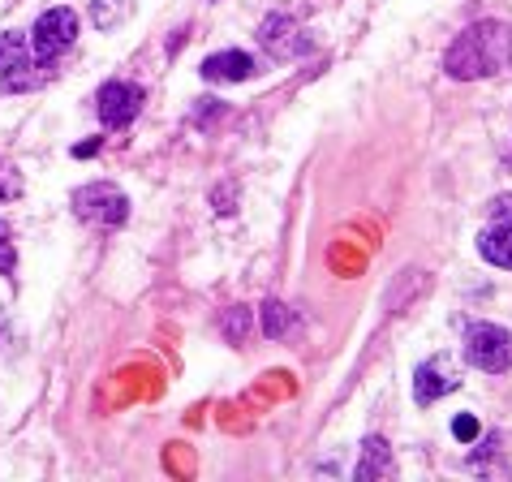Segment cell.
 Here are the masks:
<instances>
[{
    "mask_svg": "<svg viewBox=\"0 0 512 482\" xmlns=\"http://www.w3.org/2000/svg\"><path fill=\"white\" fill-rule=\"evenodd\" d=\"M512 48V39H508V26L504 22H474L469 31L457 35V44L448 48L444 56V69L457 82H478V78H491L495 69L504 65V56Z\"/></svg>",
    "mask_w": 512,
    "mask_h": 482,
    "instance_id": "obj_1",
    "label": "cell"
},
{
    "mask_svg": "<svg viewBox=\"0 0 512 482\" xmlns=\"http://www.w3.org/2000/svg\"><path fill=\"white\" fill-rule=\"evenodd\" d=\"M74 39H78V13H74V9H65V5L44 9V13H39V22H35V31H31L35 65H39V69H48L56 56L69 52V44H74Z\"/></svg>",
    "mask_w": 512,
    "mask_h": 482,
    "instance_id": "obj_2",
    "label": "cell"
},
{
    "mask_svg": "<svg viewBox=\"0 0 512 482\" xmlns=\"http://www.w3.org/2000/svg\"><path fill=\"white\" fill-rule=\"evenodd\" d=\"M465 362L487 375L512 371V332L495 328V323H469L465 332Z\"/></svg>",
    "mask_w": 512,
    "mask_h": 482,
    "instance_id": "obj_3",
    "label": "cell"
},
{
    "mask_svg": "<svg viewBox=\"0 0 512 482\" xmlns=\"http://www.w3.org/2000/svg\"><path fill=\"white\" fill-rule=\"evenodd\" d=\"M74 211L82 220H95V224L117 229V224L130 220V198H125L121 186H112V181H91V186H82L74 194Z\"/></svg>",
    "mask_w": 512,
    "mask_h": 482,
    "instance_id": "obj_4",
    "label": "cell"
},
{
    "mask_svg": "<svg viewBox=\"0 0 512 482\" xmlns=\"http://www.w3.org/2000/svg\"><path fill=\"white\" fill-rule=\"evenodd\" d=\"M31 69H39L31 44L18 31H5L0 35V82H5V91H31L35 87Z\"/></svg>",
    "mask_w": 512,
    "mask_h": 482,
    "instance_id": "obj_5",
    "label": "cell"
},
{
    "mask_svg": "<svg viewBox=\"0 0 512 482\" xmlns=\"http://www.w3.org/2000/svg\"><path fill=\"white\" fill-rule=\"evenodd\" d=\"M95 108H99V121H104L108 130H121V125H130L138 117L142 91L134 87V82L112 78V82H104V87L95 91Z\"/></svg>",
    "mask_w": 512,
    "mask_h": 482,
    "instance_id": "obj_6",
    "label": "cell"
},
{
    "mask_svg": "<svg viewBox=\"0 0 512 482\" xmlns=\"http://www.w3.org/2000/svg\"><path fill=\"white\" fill-rule=\"evenodd\" d=\"M457 388H461V379H457V371H452V362L444 358V353L431 358V362H422L418 375H414V401L418 405H435L439 396H448Z\"/></svg>",
    "mask_w": 512,
    "mask_h": 482,
    "instance_id": "obj_7",
    "label": "cell"
},
{
    "mask_svg": "<svg viewBox=\"0 0 512 482\" xmlns=\"http://www.w3.org/2000/svg\"><path fill=\"white\" fill-rule=\"evenodd\" d=\"M259 39H263V48H267V52L280 56V61H289V56H297V52H306V48H310L306 39H302V31H297V22H293V18H284V13H276V18H267V22H263Z\"/></svg>",
    "mask_w": 512,
    "mask_h": 482,
    "instance_id": "obj_8",
    "label": "cell"
},
{
    "mask_svg": "<svg viewBox=\"0 0 512 482\" xmlns=\"http://www.w3.org/2000/svg\"><path fill=\"white\" fill-rule=\"evenodd\" d=\"M198 74L207 82H246L254 74V61L246 52H216V56H207Z\"/></svg>",
    "mask_w": 512,
    "mask_h": 482,
    "instance_id": "obj_9",
    "label": "cell"
},
{
    "mask_svg": "<svg viewBox=\"0 0 512 482\" xmlns=\"http://www.w3.org/2000/svg\"><path fill=\"white\" fill-rule=\"evenodd\" d=\"M478 254L495 267H508L512 272V220H495L491 229H482L478 237Z\"/></svg>",
    "mask_w": 512,
    "mask_h": 482,
    "instance_id": "obj_10",
    "label": "cell"
},
{
    "mask_svg": "<svg viewBox=\"0 0 512 482\" xmlns=\"http://www.w3.org/2000/svg\"><path fill=\"white\" fill-rule=\"evenodd\" d=\"M392 474V448L388 439L371 435L362 444V461H358V482H375V478H388Z\"/></svg>",
    "mask_w": 512,
    "mask_h": 482,
    "instance_id": "obj_11",
    "label": "cell"
},
{
    "mask_svg": "<svg viewBox=\"0 0 512 482\" xmlns=\"http://www.w3.org/2000/svg\"><path fill=\"white\" fill-rule=\"evenodd\" d=\"M259 323H263V332L276 340V336H284V332H289V323H293V310L284 306V302H267V306H263V319H259Z\"/></svg>",
    "mask_w": 512,
    "mask_h": 482,
    "instance_id": "obj_12",
    "label": "cell"
},
{
    "mask_svg": "<svg viewBox=\"0 0 512 482\" xmlns=\"http://www.w3.org/2000/svg\"><path fill=\"white\" fill-rule=\"evenodd\" d=\"M9 224L0 220V276H13V267H18V250H13V241H9Z\"/></svg>",
    "mask_w": 512,
    "mask_h": 482,
    "instance_id": "obj_13",
    "label": "cell"
},
{
    "mask_svg": "<svg viewBox=\"0 0 512 482\" xmlns=\"http://www.w3.org/2000/svg\"><path fill=\"white\" fill-rule=\"evenodd\" d=\"M18 194H22V177L0 160V203H5V198H18Z\"/></svg>",
    "mask_w": 512,
    "mask_h": 482,
    "instance_id": "obj_14",
    "label": "cell"
},
{
    "mask_svg": "<svg viewBox=\"0 0 512 482\" xmlns=\"http://www.w3.org/2000/svg\"><path fill=\"white\" fill-rule=\"evenodd\" d=\"M452 435L461 439V444H469V439H478V418H469V414H461L457 422H452Z\"/></svg>",
    "mask_w": 512,
    "mask_h": 482,
    "instance_id": "obj_15",
    "label": "cell"
},
{
    "mask_svg": "<svg viewBox=\"0 0 512 482\" xmlns=\"http://www.w3.org/2000/svg\"><path fill=\"white\" fill-rule=\"evenodd\" d=\"M491 220H512V194L495 198V203H491Z\"/></svg>",
    "mask_w": 512,
    "mask_h": 482,
    "instance_id": "obj_16",
    "label": "cell"
},
{
    "mask_svg": "<svg viewBox=\"0 0 512 482\" xmlns=\"http://www.w3.org/2000/svg\"><path fill=\"white\" fill-rule=\"evenodd\" d=\"M224 328H233V340H241V332H246V310H233V319H224Z\"/></svg>",
    "mask_w": 512,
    "mask_h": 482,
    "instance_id": "obj_17",
    "label": "cell"
},
{
    "mask_svg": "<svg viewBox=\"0 0 512 482\" xmlns=\"http://www.w3.org/2000/svg\"><path fill=\"white\" fill-rule=\"evenodd\" d=\"M91 151H99V138H91V143H82V147H74V155H91Z\"/></svg>",
    "mask_w": 512,
    "mask_h": 482,
    "instance_id": "obj_18",
    "label": "cell"
}]
</instances>
